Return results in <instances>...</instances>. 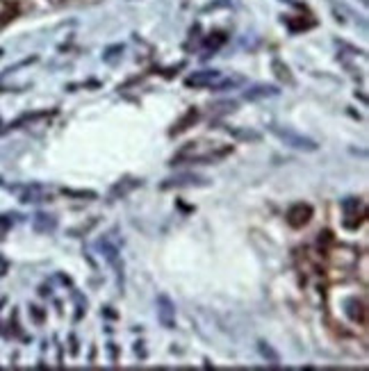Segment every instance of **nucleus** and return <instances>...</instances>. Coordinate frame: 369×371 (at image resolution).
Here are the masks:
<instances>
[{"label":"nucleus","mask_w":369,"mask_h":371,"mask_svg":"<svg viewBox=\"0 0 369 371\" xmlns=\"http://www.w3.org/2000/svg\"><path fill=\"white\" fill-rule=\"evenodd\" d=\"M233 153V146H222L217 141H189L171 158V167L176 164H210L224 160L226 155Z\"/></svg>","instance_id":"obj_1"},{"label":"nucleus","mask_w":369,"mask_h":371,"mask_svg":"<svg viewBox=\"0 0 369 371\" xmlns=\"http://www.w3.org/2000/svg\"><path fill=\"white\" fill-rule=\"evenodd\" d=\"M326 255H329L331 265L340 271L356 269L360 262V251L351 244H337V241H333V246L326 251Z\"/></svg>","instance_id":"obj_2"},{"label":"nucleus","mask_w":369,"mask_h":371,"mask_svg":"<svg viewBox=\"0 0 369 371\" xmlns=\"http://www.w3.org/2000/svg\"><path fill=\"white\" fill-rule=\"evenodd\" d=\"M269 130H272L281 141H285L287 146L296 148V151H303V153L319 151V144H317L315 139H310V137H306V134L292 130V128H283V125H276L274 123V125H269Z\"/></svg>","instance_id":"obj_3"},{"label":"nucleus","mask_w":369,"mask_h":371,"mask_svg":"<svg viewBox=\"0 0 369 371\" xmlns=\"http://www.w3.org/2000/svg\"><path fill=\"white\" fill-rule=\"evenodd\" d=\"M344 208V226L349 228V230H358L360 226L365 224V203L358 201V198H346L342 203Z\"/></svg>","instance_id":"obj_4"},{"label":"nucleus","mask_w":369,"mask_h":371,"mask_svg":"<svg viewBox=\"0 0 369 371\" xmlns=\"http://www.w3.org/2000/svg\"><path fill=\"white\" fill-rule=\"evenodd\" d=\"M222 73L215 69H205V71H194L191 75L184 77V87L187 89H212L215 84L222 80Z\"/></svg>","instance_id":"obj_5"},{"label":"nucleus","mask_w":369,"mask_h":371,"mask_svg":"<svg viewBox=\"0 0 369 371\" xmlns=\"http://www.w3.org/2000/svg\"><path fill=\"white\" fill-rule=\"evenodd\" d=\"M208 184H210L208 178L194 176V173H182L176 178H167L165 182H160V189L169 191V189H182V187H208Z\"/></svg>","instance_id":"obj_6"},{"label":"nucleus","mask_w":369,"mask_h":371,"mask_svg":"<svg viewBox=\"0 0 369 371\" xmlns=\"http://www.w3.org/2000/svg\"><path fill=\"white\" fill-rule=\"evenodd\" d=\"M312 217H315V210H312V205L308 203H294L292 208L287 210L285 219H287V226L289 228H296V230H301V228H306Z\"/></svg>","instance_id":"obj_7"},{"label":"nucleus","mask_w":369,"mask_h":371,"mask_svg":"<svg viewBox=\"0 0 369 371\" xmlns=\"http://www.w3.org/2000/svg\"><path fill=\"white\" fill-rule=\"evenodd\" d=\"M344 315L351 324H358V326H367V303L365 298H358V296H351L344 301Z\"/></svg>","instance_id":"obj_8"},{"label":"nucleus","mask_w":369,"mask_h":371,"mask_svg":"<svg viewBox=\"0 0 369 371\" xmlns=\"http://www.w3.org/2000/svg\"><path fill=\"white\" fill-rule=\"evenodd\" d=\"M155 305H158V321H160V326H165L167 331L176 328V303L171 301V296L160 294L158 301H155Z\"/></svg>","instance_id":"obj_9"},{"label":"nucleus","mask_w":369,"mask_h":371,"mask_svg":"<svg viewBox=\"0 0 369 371\" xmlns=\"http://www.w3.org/2000/svg\"><path fill=\"white\" fill-rule=\"evenodd\" d=\"M32 228H34V232H39V235H48V232H53L55 228H58V217H53V214H37L32 221Z\"/></svg>","instance_id":"obj_10"},{"label":"nucleus","mask_w":369,"mask_h":371,"mask_svg":"<svg viewBox=\"0 0 369 371\" xmlns=\"http://www.w3.org/2000/svg\"><path fill=\"white\" fill-rule=\"evenodd\" d=\"M198 121V110L196 107H189L187 112L182 114V119L178 121V123H176L171 130H169V134H182V132H187L191 125H194Z\"/></svg>","instance_id":"obj_11"},{"label":"nucleus","mask_w":369,"mask_h":371,"mask_svg":"<svg viewBox=\"0 0 369 371\" xmlns=\"http://www.w3.org/2000/svg\"><path fill=\"white\" fill-rule=\"evenodd\" d=\"M278 94H281L278 87H272V84H258V87L248 89L244 94V98L246 101H260V98H274Z\"/></svg>","instance_id":"obj_12"},{"label":"nucleus","mask_w":369,"mask_h":371,"mask_svg":"<svg viewBox=\"0 0 369 371\" xmlns=\"http://www.w3.org/2000/svg\"><path fill=\"white\" fill-rule=\"evenodd\" d=\"M137 187H141V180H137V178H126V180H121V182H117L115 187H112V191H110V198H119V196H126V194H130L132 189H137Z\"/></svg>","instance_id":"obj_13"},{"label":"nucleus","mask_w":369,"mask_h":371,"mask_svg":"<svg viewBox=\"0 0 369 371\" xmlns=\"http://www.w3.org/2000/svg\"><path fill=\"white\" fill-rule=\"evenodd\" d=\"M39 201H51V191L34 184V187H27L23 194H21V203H39Z\"/></svg>","instance_id":"obj_14"},{"label":"nucleus","mask_w":369,"mask_h":371,"mask_svg":"<svg viewBox=\"0 0 369 371\" xmlns=\"http://www.w3.org/2000/svg\"><path fill=\"white\" fill-rule=\"evenodd\" d=\"M258 353H260V358L262 360H267L269 365L272 367H278L281 365V355H278V351L272 346V344H267V342H258Z\"/></svg>","instance_id":"obj_15"},{"label":"nucleus","mask_w":369,"mask_h":371,"mask_svg":"<svg viewBox=\"0 0 369 371\" xmlns=\"http://www.w3.org/2000/svg\"><path fill=\"white\" fill-rule=\"evenodd\" d=\"M272 69H274V75L278 77L281 82H285V84H294V75H292V71H289V67H287L285 62L274 60V62H272Z\"/></svg>","instance_id":"obj_16"},{"label":"nucleus","mask_w":369,"mask_h":371,"mask_svg":"<svg viewBox=\"0 0 369 371\" xmlns=\"http://www.w3.org/2000/svg\"><path fill=\"white\" fill-rule=\"evenodd\" d=\"M62 194L71 196V198H78V201H94V198H98L96 191H91V189H67L64 187Z\"/></svg>","instance_id":"obj_17"},{"label":"nucleus","mask_w":369,"mask_h":371,"mask_svg":"<svg viewBox=\"0 0 369 371\" xmlns=\"http://www.w3.org/2000/svg\"><path fill=\"white\" fill-rule=\"evenodd\" d=\"M333 241H335V237H333V232L329 230H324V232H319V237H317V246H319V251H322L326 255V251L333 246Z\"/></svg>","instance_id":"obj_18"},{"label":"nucleus","mask_w":369,"mask_h":371,"mask_svg":"<svg viewBox=\"0 0 369 371\" xmlns=\"http://www.w3.org/2000/svg\"><path fill=\"white\" fill-rule=\"evenodd\" d=\"M228 132L233 134V137L244 139V141H260L262 139V134L255 132V130H230V128H228Z\"/></svg>","instance_id":"obj_19"},{"label":"nucleus","mask_w":369,"mask_h":371,"mask_svg":"<svg viewBox=\"0 0 369 371\" xmlns=\"http://www.w3.org/2000/svg\"><path fill=\"white\" fill-rule=\"evenodd\" d=\"M96 224H98V221H96V219H91V221H89V224H87V226H84V224H82V226H78V228H73V230H71V237H82V232H89V230H91V228H94Z\"/></svg>","instance_id":"obj_20"},{"label":"nucleus","mask_w":369,"mask_h":371,"mask_svg":"<svg viewBox=\"0 0 369 371\" xmlns=\"http://www.w3.org/2000/svg\"><path fill=\"white\" fill-rule=\"evenodd\" d=\"M10 228H12V219L7 217V214H0V239L10 232Z\"/></svg>","instance_id":"obj_21"},{"label":"nucleus","mask_w":369,"mask_h":371,"mask_svg":"<svg viewBox=\"0 0 369 371\" xmlns=\"http://www.w3.org/2000/svg\"><path fill=\"white\" fill-rule=\"evenodd\" d=\"M117 53H123V48H121V46H112V48H110V51H108V55H105V60H108V62H110V60H112V57H115Z\"/></svg>","instance_id":"obj_22"},{"label":"nucleus","mask_w":369,"mask_h":371,"mask_svg":"<svg viewBox=\"0 0 369 371\" xmlns=\"http://www.w3.org/2000/svg\"><path fill=\"white\" fill-rule=\"evenodd\" d=\"M48 3H51V5H62L64 0H48Z\"/></svg>","instance_id":"obj_23"}]
</instances>
